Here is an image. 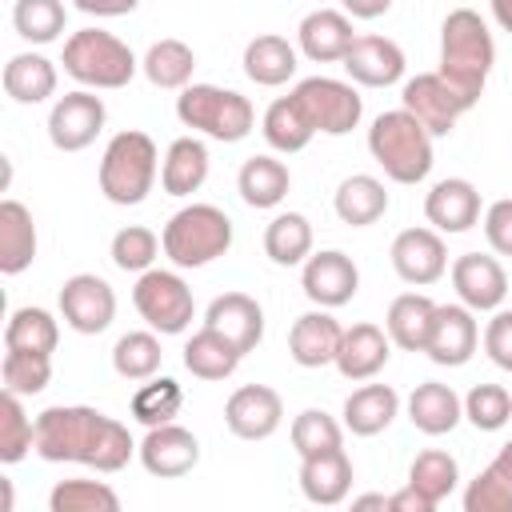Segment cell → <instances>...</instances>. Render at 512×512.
<instances>
[{"label": "cell", "mask_w": 512, "mask_h": 512, "mask_svg": "<svg viewBox=\"0 0 512 512\" xmlns=\"http://www.w3.org/2000/svg\"><path fill=\"white\" fill-rule=\"evenodd\" d=\"M128 428L88 404H52L36 416V456L48 464H88L96 472H120L132 452Z\"/></svg>", "instance_id": "6da1fadb"}, {"label": "cell", "mask_w": 512, "mask_h": 512, "mask_svg": "<svg viewBox=\"0 0 512 512\" xmlns=\"http://www.w3.org/2000/svg\"><path fill=\"white\" fill-rule=\"evenodd\" d=\"M492 64H496V40H492L484 16L472 8L448 12L440 24V68L436 72L444 80H452L464 96L480 100Z\"/></svg>", "instance_id": "7a4b0ae2"}, {"label": "cell", "mask_w": 512, "mask_h": 512, "mask_svg": "<svg viewBox=\"0 0 512 512\" xmlns=\"http://www.w3.org/2000/svg\"><path fill=\"white\" fill-rule=\"evenodd\" d=\"M368 152L396 184H420L432 172V132L408 108H392L372 120Z\"/></svg>", "instance_id": "3957f363"}, {"label": "cell", "mask_w": 512, "mask_h": 512, "mask_svg": "<svg viewBox=\"0 0 512 512\" xmlns=\"http://www.w3.org/2000/svg\"><path fill=\"white\" fill-rule=\"evenodd\" d=\"M156 164H160V156H156V144H152L148 132H140V128L116 132L108 140L104 156H100V192H104V200H112L120 208L140 204L156 184Z\"/></svg>", "instance_id": "277c9868"}, {"label": "cell", "mask_w": 512, "mask_h": 512, "mask_svg": "<svg viewBox=\"0 0 512 512\" xmlns=\"http://www.w3.org/2000/svg\"><path fill=\"white\" fill-rule=\"evenodd\" d=\"M160 244L176 268H204L232 248V220L216 204H188L168 216Z\"/></svg>", "instance_id": "5b68a950"}, {"label": "cell", "mask_w": 512, "mask_h": 512, "mask_svg": "<svg viewBox=\"0 0 512 512\" xmlns=\"http://www.w3.org/2000/svg\"><path fill=\"white\" fill-rule=\"evenodd\" d=\"M176 116H180L184 128L204 132V136H212L220 144L244 140L252 132V124H256L252 100L232 92V88H220V84H188V88H180Z\"/></svg>", "instance_id": "8992f818"}, {"label": "cell", "mask_w": 512, "mask_h": 512, "mask_svg": "<svg viewBox=\"0 0 512 512\" xmlns=\"http://www.w3.org/2000/svg\"><path fill=\"white\" fill-rule=\"evenodd\" d=\"M64 72L84 84V88H124L136 76V56L132 48L104 32V28H80L64 40Z\"/></svg>", "instance_id": "52a82bcc"}, {"label": "cell", "mask_w": 512, "mask_h": 512, "mask_svg": "<svg viewBox=\"0 0 512 512\" xmlns=\"http://www.w3.org/2000/svg\"><path fill=\"white\" fill-rule=\"evenodd\" d=\"M132 304L144 316V324L156 328L160 336H180L196 316L192 288L176 272H164V268L140 272V280L132 288Z\"/></svg>", "instance_id": "ba28073f"}, {"label": "cell", "mask_w": 512, "mask_h": 512, "mask_svg": "<svg viewBox=\"0 0 512 512\" xmlns=\"http://www.w3.org/2000/svg\"><path fill=\"white\" fill-rule=\"evenodd\" d=\"M292 100L300 104V112L308 116V124L324 136H344L360 124L364 116V100L348 80H332V76H308L292 88Z\"/></svg>", "instance_id": "9c48e42d"}, {"label": "cell", "mask_w": 512, "mask_h": 512, "mask_svg": "<svg viewBox=\"0 0 512 512\" xmlns=\"http://www.w3.org/2000/svg\"><path fill=\"white\" fill-rule=\"evenodd\" d=\"M400 108H408L432 136H448L456 128V120L476 104L472 96H464L452 80H444L440 72H420L412 80H404L400 88Z\"/></svg>", "instance_id": "30bf717a"}, {"label": "cell", "mask_w": 512, "mask_h": 512, "mask_svg": "<svg viewBox=\"0 0 512 512\" xmlns=\"http://www.w3.org/2000/svg\"><path fill=\"white\" fill-rule=\"evenodd\" d=\"M60 316L80 336H100L116 316V292L96 272H76L60 284Z\"/></svg>", "instance_id": "8fae6325"}, {"label": "cell", "mask_w": 512, "mask_h": 512, "mask_svg": "<svg viewBox=\"0 0 512 512\" xmlns=\"http://www.w3.org/2000/svg\"><path fill=\"white\" fill-rule=\"evenodd\" d=\"M104 120H108V108L96 92H88V88L64 92L48 112V140L60 152H84L100 136Z\"/></svg>", "instance_id": "7c38bea8"}, {"label": "cell", "mask_w": 512, "mask_h": 512, "mask_svg": "<svg viewBox=\"0 0 512 512\" xmlns=\"http://www.w3.org/2000/svg\"><path fill=\"white\" fill-rule=\"evenodd\" d=\"M300 288L316 308H340L356 296L360 288V272L352 264V256H344L340 248H324L316 256L304 260L300 272Z\"/></svg>", "instance_id": "4fadbf2b"}, {"label": "cell", "mask_w": 512, "mask_h": 512, "mask_svg": "<svg viewBox=\"0 0 512 512\" xmlns=\"http://www.w3.org/2000/svg\"><path fill=\"white\" fill-rule=\"evenodd\" d=\"M284 420V400L268 384H244L224 404V424L240 440H268Z\"/></svg>", "instance_id": "5bb4252c"}, {"label": "cell", "mask_w": 512, "mask_h": 512, "mask_svg": "<svg viewBox=\"0 0 512 512\" xmlns=\"http://www.w3.org/2000/svg\"><path fill=\"white\" fill-rule=\"evenodd\" d=\"M480 344V328L468 304H436V320L428 332V360L440 368H460L472 360Z\"/></svg>", "instance_id": "9a60e30c"}, {"label": "cell", "mask_w": 512, "mask_h": 512, "mask_svg": "<svg viewBox=\"0 0 512 512\" xmlns=\"http://www.w3.org/2000/svg\"><path fill=\"white\" fill-rule=\"evenodd\" d=\"M140 464L144 472L160 476V480H180L200 464V440L180 428V424H156L148 428V436L140 440Z\"/></svg>", "instance_id": "2e32d148"}, {"label": "cell", "mask_w": 512, "mask_h": 512, "mask_svg": "<svg viewBox=\"0 0 512 512\" xmlns=\"http://www.w3.org/2000/svg\"><path fill=\"white\" fill-rule=\"evenodd\" d=\"M392 268L404 284H436L448 272V248L436 228H404L392 240Z\"/></svg>", "instance_id": "e0dca14e"}, {"label": "cell", "mask_w": 512, "mask_h": 512, "mask_svg": "<svg viewBox=\"0 0 512 512\" xmlns=\"http://www.w3.org/2000/svg\"><path fill=\"white\" fill-rule=\"evenodd\" d=\"M452 288H456L460 304H468L472 312H496L508 296V276L496 256L464 252L452 260Z\"/></svg>", "instance_id": "ac0fdd59"}, {"label": "cell", "mask_w": 512, "mask_h": 512, "mask_svg": "<svg viewBox=\"0 0 512 512\" xmlns=\"http://www.w3.org/2000/svg\"><path fill=\"white\" fill-rule=\"evenodd\" d=\"M424 216L436 232H468L480 224V192L472 180L464 176H448V180H436L432 192L424 196Z\"/></svg>", "instance_id": "d6986e66"}, {"label": "cell", "mask_w": 512, "mask_h": 512, "mask_svg": "<svg viewBox=\"0 0 512 512\" xmlns=\"http://www.w3.org/2000/svg\"><path fill=\"white\" fill-rule=\"evenodd\" d=\"M340 340H344L340 320L328 308H316V312H304V316L292 320V328H288V356L300 368H324V364H336Z\"/></svg>", "instance_id": "ffe728a7"}, {"label": "cell", "mask_w": 512, "mask_h": 512, "mask_svg": "<svg viewBox=\"0 0 512 512\" xmlns=\"http://www.w3.org/2000/svg\"><path fill=\"white\" fill-rule=\"evenodd\" d=\"M340 64L364 88H388V84H396L404 76V52H400V44L388 40V36H376V32L356 36L352 48H348V56Z\"/></svg>", "instance_id": "44dd1931"}, {"label": "cell", "mask_w": 512, "mask_h": 512, "mask_svg": "<svg viewBox=\"0 0 512 512\" xmlns=\"http://www.w3.org/2000/svg\"><path fill=\"white\" fill-rule=\"evenodd\" d=\"M352 40H356L352 20H348V12H336V8H316V12H308V16L300 20V28H296L300 52H304L308 60H316V64H336V60H344L348 48H352Z\"/></svg>", "instance_id": "7402d4cb"}, {"label": "cell", "mask_w": 512, "mask_h": 512, "mask_svg": "<svg viewBox=\"0 0 512 512\" xmlns=\"http://www.w3.org/2000/svg\"><path fill=\"white\" fill-rule=\"evenodd\" d=\"M204 324L216 328L220 336H228V340L248 356V352L260 344V336H264V308H260L248 292H224V296H216V300L208 304Z\"/></svg>", "instance_id": "603a6c76"}, {"label": "cell", "mask_w": 512, "mask_h": 512, "mask_svg": "<svg viewBox=\"0 0 512 512\" xmlns=\"http://www.w3.org/2000/svg\"><path fill=\"white\" fill-rule=\"evenodd\" d=\"M352 488V460L344 448H324L312 456H300V492L312 504H340Z\"/></svg>", "instance_id": "cb8c5ba5"}, {"label": "cell", "mask_w": 512, "mask_h": 512, "mask_svg": "<svg viewBox=\"0 0 512 512\" xmlns=\"http://www.w3.org/2000/svg\"><path fill=\"white\" fill-rule=\"evenodd\" d=\"M392 356V340L384 328L376 324H352L344 328L340 352H336V368L344 380H372Z\"/></svg>", "instance_id": "d4e9b609"}, {"label": "cell", "mask_w": 512, "mask_h": 512, "mask_svg": "<svg viewBox=\"0 0 512 512\" xmlns=\"http://www.w3.org/2000/svg\"><path fill=\"white\" fill-rule=\"evenodd\" d=\"M464 416V400L452 392V384H440V380H424L412 388L408 396V420L412 428H420L424 436H444L460 424Z\"/></svg>", "instance_id": "484cf974"}, {"label": "cell", "mask_w": 512, "mask_h": 512, "mask_svg": "<svg viewBox=\"0 0 512 512\" xmlns=\"http://www.w3.org/2000/svg\"><path fill=\"white\" fill-rule=\"evenodd\" d=\"M432 320H436V304L424 296V292H404L388 304V316H384V332L396 348L404 352H424L428 348V332H432Z\"/></svg>", "instance_id": "4316f807"}, {"label": "cell", "mask_w": 512, "mask_h": 512, "mask_svg": "<svg viewBox=\"0 0 512 512\" xmlns=\"http://www.w3.org/2000/svg\"><path fill=\"white\" fill-rule=\"evenodd\" d=\"M296 68H300L296 64V44H288L276 32H264V36L244 44V76L260 88H276V84L292 80Z\"/></svg>", "instance_id": "83f0119b"}, {"label": "cell", "mask_w": 512, "mask_h": 512, "mask_svg": "<svg viewBox=\"0 0 512 512\" xmlns=\"http://www.w3.org/2000/svg\"><path fill=\"white\" fill-rule=\"evenodd\" d=\"M208 180V148L196 136H180L168 144L160 164V184L168 196H192Z\"/></svg>", "instance_id": "f1b7e54d"}, {"label": "cell", "mask_w": 512, "mask_h": 512, "mask_svg": "<svg viewBox=\"0 0 512 512\" xmlns=\"http://www.w3.org/2000/svg\"><path fill=\"white\" fill-rule=\"evenodd\" d=\"M36 260V224L20 200L0 204V272L20 276Z\"/></svg>", "instance_id": "f546056e"}, {"label": "cell", "mask_w": 512, "mask_h": 512, "mask_svg": "<svg viewBox=\"0 0 512 512\" xmlns=\"http://www.w3.org/2000/svg\"><path fill=\"white\" fill-rule=\"evenodd\" d=\"M400 412V396L392 384H364L344 400V428L352 436H376L384 432Z\"/></svg>", "instance_id": "4dcf8cb0"}, {"label": "cell", "mask_w": 512, "mask_h": 512, "mask_svg": "<svg viewBox=\"0 0 512 512\" xmlns=\"http://www.w3.org/2000/svg\"><path fill=\"white\" fill-rule=\"evenodd\" d=\"M240 360H244V352L208 324L200 332H192V340L184 344V368L200 380H228L240 368Z\"/></svg>", "instance_id": "1f68e13d"}, {"label": "cell", "mask_w": 512, "mask_h": 512, "mask_svg": "<svg viewBox=\"0 0 512 512\" xmlns=\"http://www.w3.org/2000/svg\"><path fill=\"white\" fill-rule=\"evenodd\" d=\"M236 188H240V196H244L248 208H276L288 196L292 176H288V164L276 160V156H248L240 164Z\"/></svg>", "instance_id": "d6a6232c"}, {"label": "cell", "mask_w": 512, "mask_h": 512, "mask_svg": "<svg viewBox=\"0 0 512 512\" xmlns=\"http://www.w3.org/2000/svg\"><path fill=\"white\" fill-rule=\"evenodd\" d=\"M332 208H336V216H340L344 224H352V228H368V224H376V220L388 212V192H384V184H380L376 176L356 172V176L340 180Z\"/></svg>", "instance_id": "836d02e7"}, {"label": "cell", "mask_w": 512, "mask_h": 512, "mask_svg": "<svg viewBox=\"0 0 512 512\" xmlns=\"http://www.w3.org/2000/svg\"><path fill=\"white\" fill-rule=\"evenodd\" d=\"M4 92L16 104H40L56 92V64L40 52H20L4 64Z\"/></svg>", "instance_id": "e575fe53"}, {"label": "cell", "mask_w": 512, "mask_h": 512, "mask_svg": "<svg viewBox=\"0 0 512 512\" xmlns=\"http://www.w3.org/2000/svg\"><path fill=\"white\" fill-rule=\"evenodd\" d=\"M464 512H512V440L464 488Z\"/></svg>", "instance_id": "d590c367"}, {"label": "cell", "mask_w": 512, "mask_h": 512, "mask_svg": "<svg viewBox=\"0 0 512 512\" xmlns=\"http://www.w3.org/2000/svg\"><path fill=\"white\" fill-rule=\"evenodd\" d=\"M264 252L280 268L304 264L312 256V224H308V216L304 212H280V216H272L268 228H264Z\"/></svg>", "instance_id": "8d00e7d4"}, {"label": "cell", "mask_w": 512, "mask_h": 512, "mask_svg": "<svg viewBox=\"0 0 512 512\" xmlns=\"http://www.w3.org/2000/svg\"><path fill=\"white\" fill-rule=\"evenodd\" d=\"M260 132H264L268 148H276V152H284V156L304 152V148H308V140L316 136V128L308 124V116L300 112V104H296L292 96H280V100H272V104H268Z\"/></svg>", "instance_id": "74e56055"}, {"label": "cell", "mask_w": 512, "mask_h": 512, "mask_svg": "<svg viewBox=\"0 0 512 512\" xmlns=\"http://www.w3.org/2000/svg\"><path fill=\"white\" fill-rule=\"evenodd\" d=\"M140 68H144V76H148L152 88H188V80L196 72V52L184 40H172L168 36V40H156L144 52Z\"/></svg>", "instance_id": "f35d334b"}, {"label": "cell", "mask_w": 512, "mask_h": 512, "mask_svg": "<svg viewBox=\"0 0 512 512\" xmlns=\"http://www.w3.org/2000/svg\"><path fill=\"white\" fill-rule=\"evenodd\" d=\"M60 344V324L52 312L44 308H16L4 324V348H20V352H44L52 356Z\"/></svg>", "instance_id": "ab89813d"}, {"label": "cell", "mask_w": 512, "mask_h": 512, "mask_svg": "<svg viewBox=\"0 0 512 512\" xmlns=\"http://www.w3.org/2000/svg\"><path fill=\"white\" fill-rule=\"evenodd\" d=\"M180 404H184V388L172 376H148L132 396V416L144 428H156V424H172L180 416Z\"/></svg>", "instance_id": "60d3db41"}, {"label": "cell", "mask_w": 512, "mask_h": 512, "mask_svg": "<svg viewBox=\"0 0 512 512\" xmlns=\"http://www.w3.org/2000/svg\"><path fill=\"white\" fill-rule=\"evenodd\" d=\"M12 24H16V36H24L28 44H52L68 24V8L64 0H16Z\"/></svg>", "instance_id": "b9f144b4"}, {"label": "cell", "mask_w": 512, "mask_h": 512, "mask_svg": "<svg viewBox=\"0 0 512 512\" xmlns=\"http://www.w3.org/2000/svg\"><path fill=\"white\" fill-rule=\"evenodd\" d=\"M36 452V420H28L16 392L0 396V464H16Z\"/></svg>", "instance_id": "7bdbcfd3"}, {"label": "cell", "mask_w": 512, "mask_h": 512, "mask_svg": "<svg viewBox=\"0 0 512 512\" xmlns=\"http://www.w3.org/2000/svg\"><path fill=\"white\" fill-rule=\"evenodd\" d=\"M456 480H460V468H456V460H452L448 452H440V448H424V452L412 460V468H408V484H412L416 492H424L432 504L448 500V496L456 492Z\"/></svg>", "instance_id": "ee69618b"}, {"label": "cell", "mask_w": 512, "mask_h": 512, "mask_svg": "<svg viewBox=\"0 0 512 512\" xmlns=\"http://www.w3.org/2000/svg\"><path fill=\"white\" fill-rule=\"evenodd\" d=\"M0 380H4V392L36 396V392H44V388H48V380H52V356H44V352L4 348Z\"/></svg>", "instance_id": "f6af8a7d"}, {"label": "cell", "mask_w": 512, "mask_h": 512, "mask_svg": "<svg viewBox=\"0 0 512 512\" xmlns=\"http://www.w3.org/2000/svg\"><path fill=\"white\" fill-rule=\"evenodd\" d=\"M160 340L152 332H124L112 348V368L124 380H148L160 372Z\"/></svg>", "instance_id": "bcb514c9"}, {"label": "cell", "mask_w": 512, "mask_h": 512, "mask_svg": "<svg viewBox=\"0 0 512 512\" xmlns=\"http://www.w3.org/2000/svg\"><path fill=\"white\" fill-rule=\"evenodd\" d=\"M52 512H116L120 496L104 480H60L48 496Z\"/></svg>", "instance_id": "7dc6e473"}, {"label": "cell", "mask_w": 512, "mask_h": 512, "mask_svg": "<svg viewBox=\"0 0 512 512\" xmlns=\"http://www.w3.org/2000/svg\"><path fill=\"white\" fill-rule=\"evenodd\" d=\"M160 236L152 232V228H144V224H128V228H120L116 236H112V264L120 268V272H148L152 268V260L160 256Z\"/></svg>", "instance_id": "c3c4849f"}, {"label": "cell", "mask_w": 512, "mask_h": 512, "mask_svg": "<svg viewBox=\"0 0 512 512\" xmlns=\"http://www.w3.org/2000/svg\"><path fill=\"white\" fill-rule=\"evenodd\" d=\"M464 416L480 432H500L512 420V396H508V388H500V384H476L464 396Z\"/></svg>", "instance_id": "681fc988"}, {"label": "cell", "mask_w": 512, "mask_h": 512, "mask_svg": "<svg viewBox=\"0 0 512 512\" xmlns=\"http://www.w3.org/2000/svg\"><path fill=\"white\" fill-rule=\"evenodd\" d=\"M340 440H344V428L324 408H304L292 420V448L300 456H312V452H324V448H340Z\"/></svg>", "instance_id": "f907efd6"}, {"label": "cell", "mask_w": 512, "mask_h": 512, "mask_svg": "<svg viewBox=\"0 0 512 512\" xmlns=\"http://www.w3.org/2000/svg\"><path fill=\"white\" fill-rule=\"evenodd\" d=\"M484 352L496 368L512 372V308H496V316L484 328Z\"/></svg>", "instance_id": "816d5d0a"}, {"label": "cell", "mask_w": 512, "mask_h": 512, "mask_svg": "<svg viewBox=\"0 0 512 512\" xmlns=\"http://www.w3.org/2000/svg\"><path fill=\"white\" fill-rule=\"evenodd\" d=\"M484 236L492 252L512 256V200H492L484 212Z\"/></svg>", "instance_id": "f5cc1de1"}, {"label": "cell", "mask_w": 512, "mask_h": 512, "mask_svg": "<svg viewBox=\"0 0 512 512\" xmlns=\"http://www.w3.org/2000/svg\"><path fill=\"white\" fill-rule=\"evenodd\" d=\"M436 504L424 496V492H416L412 484H404L400 492H392L388 496V512H432Z\"/></svg>", "instance_id": "db71d44e"}, {"label": "cell", "mask_w": 512, "mask_h": 512, "mask_svg": "<svg viewBox=\"0 0 512 512\" xmlns=\"http://www.w3.org/2000/svg\"><path fill=\"white\" fill-rule=\"evenodd\" d=\"M84 16H128L140 0H72Z\"/></svg>", "instance_id": "11a10c76"}, {"label": "cell", "mask_w": 512, "mask_h": 512, "mask_svg": "<svg viewBox=\"0 0 512 512\" xmlns=\"http://www.w3.org/2000/svg\"><path fill=\"white\" fill-rule=\"evenodd\" d=\"M340 4H344V12L356 16V20H376V16H384V12L392 8V0H340Z\"/></svg>", "instance_id": "9f6ffc18"}, {"label": "cell", "mask_w": 512, "mask_h": 512, "mask_svg": "<svg viewBox=\"0 0 512 512\" xmlns=\"http://www.w3.org/2000/svg\"><path fill=\"white\" fill-rule=\"evenodd\" d=\"M492 16L504 32H512V0H492Z\"/></svg>", "instance_id": "6f0895ef"}, {"label": "cell", "mask_w": 512, "mask_h": 512, "mask_svg": "<svg viewBox=\"0 0 512 512\" xmlns=\"http://www.w3.org/2000/svg\"><path fill=\"white\" fill-rule=\"evenodd\" d=\"M352 508H388V496H356Z\"/></svg>", "instance_id": "680465c9"}, {"label": "cell", "mask_w": 512, "mask_h": 512, "mask_svg": "<svg viewBox=\"0 0 512 512\" xmlns=\"http://www.w3.org/2000/svg\"><path fill=\"white\" fill-rule=\"evenodd\" d=\"M0 492H4V512H12V484L0 480Z\"/></svg>", "instance_id": "91938a15"}]
</instances>
